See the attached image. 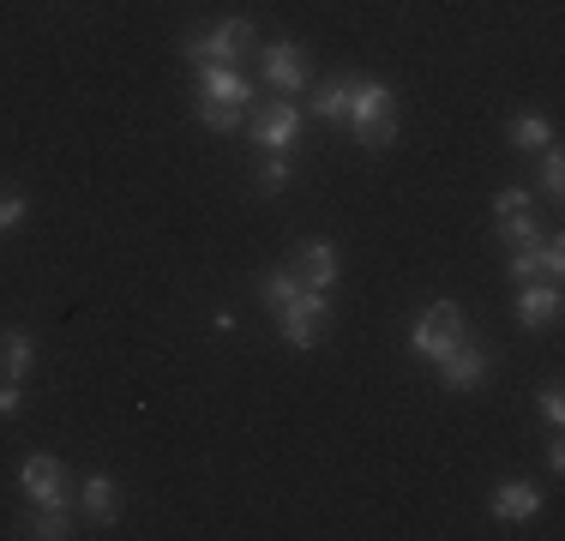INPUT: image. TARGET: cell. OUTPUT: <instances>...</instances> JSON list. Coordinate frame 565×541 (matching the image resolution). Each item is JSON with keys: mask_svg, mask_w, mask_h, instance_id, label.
I'll return each mask as SVG.
<instances>
[{"mask_svg": "<svg viewBox=\"0 0 565 541\" xmlns=\"http://www.w3.org/2000/svg\"><path fill=\"white\" fill-rule=\"evenodd\" d=\"M463 343V307L457 301H439V307H427L415 325H409V349H415L421 361H439L445 349Z\"/></svg>", "mask_w": 565, "mask_h": 541, "instance_id": "6da1fadb", "label": "cell"}, {"mask_svg": "<svg viewBox=\"0 0 565 541\" xmlns=\"http://www.w3.org/2000/svg\"><path fill=\"white\" fill-rule=\"evenodd\" d=\"M325 313H331V295H325V289H295V301H289V307H276L289 349H313V343H319Z\"/></svg>", "mask_w": 565, "mask_h": 541, "instance_id": "7a4b0ae2", "label": "cell"}, {"mask_svg": "<svg viewBox=\"0 0 565 541\" xmlns=\"http://www.w3.org/2000/svg\"><path fill=\"white\" fill-rule=\"evenodd\" d=\"M187 48L199 60H211V67H228V60H240L252 48V19H223L211 36H192Z\"/></svg>", "mask_w": 565, "mask_h": 541, "instance_id": "3957f363", "label": "cell"}, {"mask_svg": "<svg viewBox=\"0 0 565 541\" xmlns=\"http://www.w3.org/2000/svg\"><path fill=\"white\" fill-rule=\"evenodd\" d=\"M264 84L283 91V96L307 91V55H301V43H271L264 48Z\"/></svg>", "mask_w": 565, "mask_h": 541, "instance_id": "277c9868", "label": "cell"}, {"mask_svg": "<svg viewBox=\"0 0 565 541\" xmlns=\"http://www.w3.org/2000/svg\"><path fill=\"white\" fill-rule=\"evenodd\" d=\"M487 367H493V355H487V349H469V343H457V349H445V355H439L445 391H475V385L487 379Z\"/></svg>", "mask_w": 565, "mask_h": 541, "instance_id": "5b68a950", "label": "cell"}, {"mask_svg": "<svg viewBox=\"0 0 565 541\" xmlns=\"http://www.w3.org/2000/svg\"><path fill=\"white\" fill-rule=\"evenodd\" d=\"M19 481H24V493H31L36 505H67V469H60V457H48V451H36V457H24V469H19Z\"/></svg>", "mask_w": 565, "mask_h": 541, "instance_id": "8992f818", "label": "cell"}, {"mask_svg": "<svg viewBox=\"0 0 565 541\" xmlns=\"http://www.w3.org/2000/svg\"><path fill=\"white\" fill-rule=\"evenodd\" d=\"M295 283L301 289H331L337 283V247L331 240H301V252H295Z\"/></svg>", "mask_w": 565, "mask_h": 541, "instance_id": "52a82bcc", "label": "cell"}, {"mask_svg": "<svg viewBox=\"0 0 565 541\" xmlns=\"http://www.w3.org/2000/svg\"><path fill=\"white\" fill-rule=\"evenodd\" d=\"M295 132H301V108L289 103V96H283V103H271L259 120H252V139H259L264 151H289V144H295Z\"/></svg>", "mask_w": 565, "mask_h": 541, "instance_id": "ba28073f", "label": "cell"}, {"mask_svg": "<svg viewBox=\"0 0 565 541\" xmlns=\"http://www.w3.org/2000/svg\"><path fill=\"white\" fill-rule=\"evenodd\" d=\"M199 91H204V103H240V108L252 103V84L235 67H211V60L199 67Z\"/></svg>", "mask_w": 565, "mask_h": 541, "instance_id": "9c48e42d", "label": "cell"}, {"mask_svg": "<svg viewBox=\"0 0 565 541\" xmlns=\"http://www.w3.org/2000/svg\"><path fill=\"white\" fill-rule=\"evenodd\" d=\"M535 511H541V493L529 487V481H505V487H493V517H499V524H529Z\"/></svg>", "mask_w": 565, "mask_h": 541, "instance_id": "30bf717a", "label": "cell"}, {"mask_svg": "<svg viewBox=\"0 0 565 541\" xmlns=\"http://www.w3.org/2000/svg\"><path fill=\"white\" fill-rule=\"evenodd\" d=\"M31 361H36V343H31V331H0V379H12L19 385L24 373H31Z\"/></svg>", "mask_w": 565, "mask_h": 541, "instance_id": "8fae6325", "label": "cell"}, {"mask_svg": "<svg viewBox=\"0 0 565 541\" xmlns=\"http://www.w3.org/2000/svg\"><path fill=\"white\" fill-rule=\"evenodd\" d=\"M517 319L523 325H553L560 319V289L553 283H523V295H517Z\"/></svg>", "mask_w": 565, "mask_h": 541, "instance_id": "7c38bea8", "label": "cell"}, {"mask_svg": "<svg viewBox=\"0 0 565 541\" xmlns=\"http://www.w3.org/2000/svg\"><path fill=\"white\" fill-rule=\"evenodd\" d=\"M373 115H391V91L373 79H355V91H349V120H373Z\"/></svg>", "mask_w": 565, "mask_h": 541, "instance_id": "4fadbf2b", "label": "cell"}, {"mask_svg": "<svg viewBox=\"0 0 565 541\" xmlns=\"http://www.w3.org/2000/svg\"><path fill=\"white\" fill-rule=\"evenodd\" d=\"M349 91H355V79H325L319 91H313V115H319V120H343L349 115Z\"/></svg>", "mask_w": 565, "mask_h": 541, "instance_id": "5bb4252c", "label": "cell"}, {"mask_svg": "<svg viewBox=\"0 0 565 541\" xmlns=\"http://www.w3.org/2000/svg\"><path fill=\"white\" fill-rule=\"evenodd\" d=\"M84 511L96 524H115V481L108 475H84Z\"/></svg>", "mask_w": 565, "mask_h": 541, "instance_id": "9a60e30c", "label": "cell"}, {"mask_svg": "<svg viewBox=\"0 0 565 541\" xmlns=\"http://www.w3.org/2000/svg\"><path fill=\"white\" fill-rule=\"evenodd\" d=\"M511 144H517V151H548V144H553V127H548L541 115H517V120H511Z\"/></svg>", "mask_w": 565, "mask_h": 541, "instance_id": "2e32d148", "label": "cell"}, {"mask_svg": "<svg viewBox=\"0 0 565 541\" xmlns=\"http://www.w3.org/2000/svg\"><path fill=\"white\" fill-rule=\"evenodd\" d=\"M289 180H295V156H289V151H264L259 187H264V192H276V187H289Z\"/></svg>", "mask_w": 565, "mask_h": 541, "instance_id": "e0dca14e", "label": "cell"}, {"mask_svg": "<svg viewBox=\"0 0 565 541\" xmlns=\"http://www.w3.org/2000/svg\"><path fill=\"white\" fill-rule=\"evenodd\" d=\"M295 271H264L259 277V295H264V307H289V301H295Z\"/></svg>", "mask_w": 565, "mask_h": 541, "instance_id": "ac0fdd59", "label": "cell"}, {"mask_svg": "<svg viewBox=\"0 0 565 541\" xmlns=\"http://www.w3.org/2000/svg\"><path fill=\"white\" fill-rule=\"evenodd\" d=\"M355 139L367 144V151H385V144L397 139V115H373V120H355Z\"/></svg>", "mask_w": 565, "mask_h": 541, "instance_id": "d6986e66", "label": "cell"}, {"mask_svg": "<svg viewBox=\"0 0 565 541\" xmlns=\"http://www.w3.org/2000/svg\"><path fill=\"white\" fill-rule=\"evenodd\" d=\"M499 240H511V247L541 240V235H535V216H529V211H499Z\"/></svg>", "mask_w": 565, "mask_h": 541, "instance_id": "ffe728a7", "label": "cell"}, {"mask_svg": "<svg viewBox=\"0 0 565 541\" xmlns=\"http://www.w3.org/2000/svg\"><path fill=\"white\" fill-rule=\"evenodd\" d=\"M24 536H43V541H60V536H72V517H67V505H43V517H36Z\"/></svg>", "mask_w": 565, "mask_h": 541, "instance_id": "44dd1931", "label": "cell"}, {"mask_svg": "<svg viewBox=\"0 0 565 541\" xmlns=\"http://www.w3.org/2000/svg\"><path fill=\"white\" fill-rule=\"evenodd\" d=\"M240 115H247L240 103H199V120H204L211 132H235V127H240Z\"/></svg>", "mask_w": 565, "mask_h": 541, "instance_id": "7402d4cb", "label": "cell"}, {"mask_svg": "<svg viewBox=\"0 0 565 541\" xmlns=\"http://www.w3.org/2000/svg\"><path fill=\"white\" fill-rule=\"evenodd\" d=\"M535 277H541L535 247H511V283H535Z\"/></svg>", "mask_w": 565, "mask_h": 541, "instance_id": "603a6c76", "label": "cell"}, {"mask_svg": "<svg viewBox=\"0 0 565 541\" xmlns=\"http://www.w3.org/2000/svg\"><path fill=\"white\" fill-rule=\"evenodd\" d=\"M535 259H541V283H560V271H565V247H560V240L535 247Z\"/></svg>", "mask_w": 565, "mask_h": 541, "instance_id": "cb8c5ba5", "label": "cell"}, {"mask_svg": "<svg viewBox=\"0 0 565 541\" xmlns=\"http://www.w3.org/2000/svg\"><path fill=\"white\" fill-rule=\"evenodd\" d=\"M24 211H31V199H24V192H0V228H19Z\"/></svg>", "mask_w": 565, "mask_h": 541, "instance_id": "d4e9b609", "label": "cell"}, {"mask_svg": "<svg viewBox=\"0 0 565 541\" xmlns=\"http://www.w3.org/2000/svg\"><path fill=\"white\" fill-rule=\"evenodd\" d=\"M565 187V163H560V151L548 144V163H541V192H560Z\"/></svg>", "mask_w": 565, "mask_h": 541, "instance_id": "484cf974", "label": "cell"}, {"mask_svg": "<svg viewBox=\"0 0 565 541\" xmlns=\"http://www.w3.org/2000/svg\"><path fill=\"white\" fill-rule=\"evenodd\" d=\"M493 211H529V187H505L499 199H493Z\"/></svg>", "mask_w": 565, "mask_h": 541, "instance_id": "4316f807", "label": "cell"}, {"mask_svg": "<svg viewBox=\"0 0 565 541\" xmlns=\"http://www.w3.org/2000/svg\"><path fill=\"white\" fill-rule=\"evenodd\" d=\"M541 415H548V427H560V421H565V397L553 391V385L541 391Z\"/></svg>", "mask_w": 565, "mask_h": 541, "instance_id": "83f0119b", "label": "cell"}, {"mask_svg": "<svg viewBox=\"0 0 565 541\" xmlns=\"http://www.w3.org/2000/svg\"><path fill=\"white\" fill-rule=\"evenodd\" d=\"M0 415H19V385L0 379Z\"/></svg>", "mask_w": 565, "mask_h": 541, "instance_id": "f1b7e54d", "label": "cell"}]
</instances>
